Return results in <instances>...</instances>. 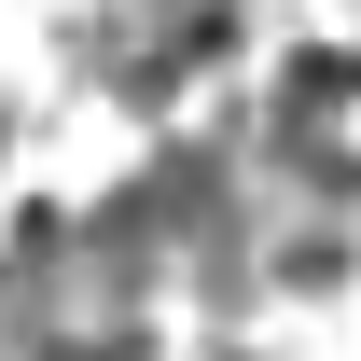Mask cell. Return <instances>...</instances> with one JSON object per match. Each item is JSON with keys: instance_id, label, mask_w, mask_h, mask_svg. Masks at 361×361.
Returning <instances> with one entry per match:
<instances>
[{"instance_id": "obj_1", "label": "cell", "mask_w": 361, "mask_h": 361, "mask_svg": "<svg viewBox=\"0 0 361 361\" xmlns=\"http://www.w3.org/2000/svg\"><path fill=\"white\" fill-rule=\"evenodd\" d=\"M278 278H292V292H334V278H348V236H278Z\"/></svg>"}]
</instances>
